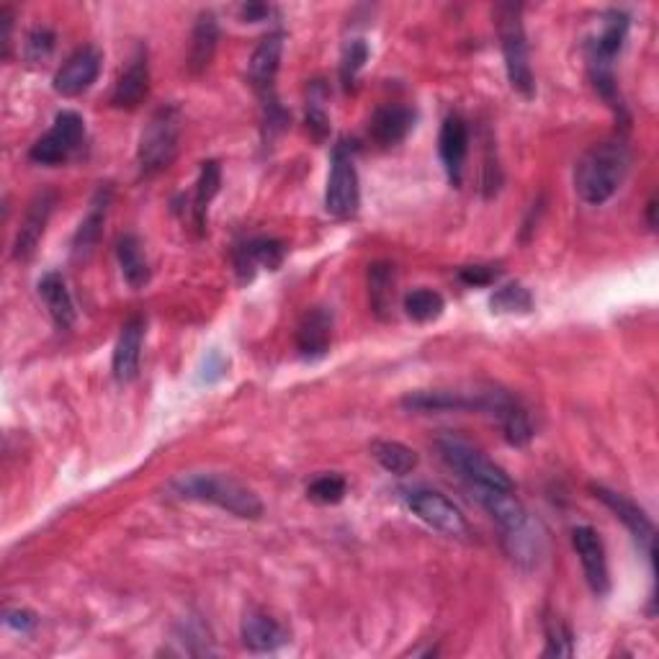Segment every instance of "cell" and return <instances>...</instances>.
Returning <instances> with one entry per match:
<instances>
[{
	"label": "cell",
	"mask_w": 659,
	"mask_h": 659,
	"mask_svg": "<svg viewBox=\"0 0 659 659\" xmlns=\"http://www.w3.org/2000/svg\"><path fill=\"white\" fill-rule=\"evenodd\" d=\"M629 165L631 150L619 137L593 144L574 165V191L590 206L606 204L621 189Z\"/></svg>",
	"instance_id": "6da1fadb"
},
{
	"label": "cell",
	"mask_w": 659,
	"mask_h": 659,
	"mask_svg": "<svg viewBox=\"0 0 659 659\" xmlns=\"http://www.w3.org/2000/svg\"><path fill=\"white\" fill-rule=\"evenodd\" d=\"M170 492L180 499H197L232 512L235 518L258 520L263 516V503L253 490L217 471H197V474L178 477L170 482Z\"/></svg>",
	"instance_id": "7a4b0ae2"
},
{
	"label": "cell",
	"mask_w": 659,
	"mask_h": 659,
	"mask_svg": "<svg viewBox=\"0 0 659 659\" xmlns=\"http://www.w3.org/2000/svg\"><path fill=\"white\" fill-rule=\"evenodd\" d=\"M520 5L516 3H499L497 5V31L499 47H503L505 71L512 90H518L523 99H533L536 93V83H533V71L529 60V41H525L523 16H520Z\"/></svg>",
	"instance_id": "3957f363"
},
{
	"label": "cell",
	"mask_w": 659,
	"mask_h": 659,
	"mask_svg": "<svg viewBox=\"0 0 659 659\" xmlns=\"http://www.w3.org/2000/svg\"><path fill=\"white\" fill-rule=\"evenodd\" d=\"M441 459L448 464L461 480L469 482V487H495V490H516L512 480L497 467L495 461L487 459L480 448L471 446L469 441L459 439V435L446 433L435 441Z\"/></svg>",
	"instance_id": "277c9868"
},
{
	"label": "cell",
	"mask_w": 659,
	"mask_h": 659,
	"mask_svg": "<svg viewBox=\"0 0 659 659\" xmlns=\"http://www.w3.org/2000/svg\"><path fill=\"white\" fill-rule=\"evenodd\" d=\"M180 140V114L176 106H161L150 116L148 127L140 137V150H137V163H140L142 176H157L178 155Z\"/></svg>",
	"instance_id": "5b68a950"
},
{
	"label": "cell",
	"mask_w": 659,
	"mask_h": 659,
	"mask_svg": "<svg viewBox=\"0 0 659 659\" xmlns=\"http://www.w3.org/2000/svg\"><path fill=\"white\" fill-rule=\"evenodd\" d=\"M360 189H358V170L353 163L348 142H340L332 152V168L325 189V210L335 219H348L358 212Z\"/></svg>",
	"instance_id": "8992f818"
},
{
	"label": "cell",
	"mask_w": 659,
	"mask_h": 659,
	"mask_svg": "<svg viewBox=\"0 0 659 659\" xmlns=\"http://www.w3.org/2000/svg\"><path fill=\"white\" fill-rule=\"evenodd\" d=\"M86 137V122L75 111H60L54 124L45 137L31 144L29 161L37 165H60L71 161V155L83 144Z\"/></svg>",
	"instance_id": "52a82bcc"
},
{
	"label": "cell",
	"mask_w": 659,
	"mask_h": 659,
	"mask_svg": "<svg viewBox=\"0 0 659 659\" xmlns=\"http://www.w3.org/2000/svg\"><path fill=\"white\" fill-rule=\"evenodd\" d=\"M407 508L413 510V516H418L422 523L430 525L433 531L443 533L451 538H467L469 536V523L464 518V512L451 503L448 497H443L435 490H407L405 492Z\"/></svg>",
	"instance_id": "ba28073f"
},
{
	"label": "cell",
	"mask_w": 659,
	"mask_h": 659,
	"mask_svg": "<svg viewBox=\"0 0 659 659\" xmlns=\"http://www.w3.org/2000/svg\"><path fill=\"white\" fill-rule=\"evenodd\" d=\"M593 495L598 497L600 503L606 505V508L613 512V516L619 518L623 525H626L629 533L636 541V546H639L642 554L649 559V565H651V561H655V536H657V531H655V523H651V518L647 516V512H644L639 505L634 503V499L621 495V492L600 487V484H598V487H593Z\"/></svg>",
	"instance_id": "9c48e42d"
},
{
	"label": "cell",
	"mask_w": 659,
	"mask_h": 659,
	"mask_svg": "<svg viewBox=\"0 0 659 659\" xmlns=\"http://www.w3.org/2000/svg\"><path fill=\"white\" fill-rule=\"evenodd\" d=\"M572 546L578 552L582 570H585V580L590 590H593L598 598L610 593V572H608V557L606 546L598 536V531L590 529V525H578L572 531Z\"/></svg>",
	"instance_id": "30bf717a"
},
{
	"label": "cell",
	"mask_w": 659,
	"mask_h": 659,
	"mask_svg": "<svg viewBox=\"0 0 659 659\" xmlns=\"http://www.w3.org/2000/svg\"><path fill=\"white\" fill-rule=\"evenodd\" d=\"M101 73V52L96 47H80L71 58L62 62V67L54 75V90L65 99L86 93L93 86Z\"/></svg>",
	"instance_id": "8fae6325"
},
{
	"label": "cell",
	"mask_w": 659,
	"mask_h": 659,
	"mask_svg": "<svg viewBox=\"0 0 659 659\" xmlns=\"http://www.w3.org/2000/svg\"><path fill=\"white\" fill-rule=\"evenodd\" d=\"M54 201L58 199H54L52 191H41L31 199L29 210L24 214V221H21L18 227L16 242H13V258L18 261L31 258L34 250H37L41 238H45L47 221H50L54 210Z\"/></svg>",
	"instance_id": "7c38bea8"
},
{
	"label": "cell",
	"mask_w": 659,
	"mask_h": 659,
	"mask_svg": "<svg viewBox=\"0 0 659 659\" xmlns=\"http://www.w3.org/2000/svg\"><path fill=\"white\" fill-rule=\"evenodd\" d=\"M142 340H144V320L142 317H129L122 325L119 340H116L114 348V360H111V369H114V379L119 384L137 379L140 373V358H142Z\"/></svg>",
	"instance_id": "4fadbf2b"
},
{
	"label": "cell",
	"mask_w": 659,
	"mask_h": 659,
	"mask_svg": "<svg viewBox=\"0 0 659 659\" xmlns=\"http://www.w3.org/2000/svg\"><path fill=\"white\" fill-rule=\"evenodd\" d=\"M439 152L451 183L461 186L464 163H467L469 155V127L461 116H448V119L443 122L439 137Z\"/></svg>",
	"instance_id": "5bb4252c"
},
{
	"label": "cell",
	"mask_w": 659,
	"mask_h": 659,
	"mask_svg": "<svg viewBox=\"0 0 659 659\" xmlns=\"http://www.w3.org/2000/svg\"><path fill=\"white\" fill-rule=\"evenodd\" d=\"M415 127V111L410 106H402V103H386L373 111L369 131L371 140L379 148H394L410 135Z\"/></svg>",
	"instance_id": "9a60e30c"
},
{
	"label": "cell",
	"mask_w": 659,
	"mask_h": 659,
	"mask_svg": "<svg viewBox=\"0 0 659 659\" xmlns=\"http://www.w3.org/2000/svg\"><path fill=\"white\" fill-rule=\"evenodd\" d=\"M150 93V65H148V50L140 47L135 58L129 60L127 71L122 73L119 83H116L114 93H111V103L116 109H137L148 99Z\"/></svg>",
	"instance_id": "2e32d148"
},
{
	"label": "cell",
	"mask_w": 659,
	"mask_h": 659,
	"mask_svg": "<svg viewBox=\"0 0 659 659\" xmlns=\"http://www.w3.org/2000/svg\"><path fill=\"white\" fill-rule=\"evenodd\" d=\"M283 255H287V248H283L281 240L253 238L235 250V268H238L242 281H250L258 266L268 270L279 268Z\"/></svg>",
	"instance_id": "e0dca14e"
},
{
	"label": "cell",
	"mask_w": 659,
	"mask_h": 659,
	"mask_svg": "<svg viewBox=\"0 0 659 659\" xmlns=\"http://www.w3.org/2000/svg\"><path fill=\"white\" fill-rule=\"evenodd\" d=\"M240 634L242 644H245L250 651H276L289 642L287 629L276 619H270L266 610L258 608L248 610L245 619H242Z\"/></svg>",
	"instance_id": "ac0fdd59"
},
{
	"label": "cell",
	"mask_w": 659,
	"mask_h": 659,
	"mask_svg": "<svg viewBox=\"0 0 659 659\" xmlns=\"http://www.w3.org/2000/svg\"><path fill=\"white\" fill-rule=\"evenodd\" d=\"M332 345V312L312 307L296 328V348L304 358H322Z\"/></svg>",
	"instance_id": "d6986e66"
},
{
	"label": "cell",
	"mask_w": 659,
	"mask_h": 659,
	"mask_svg": "<svg viewBox=\"0 0 659 659\" xmlns=\"http://www.w3.org/2000/svg\"><path fill=\"white\" fill-rule=\"evenodd\" d=\"M629 26H631L629 13L608 11L606 16H603V29L598 34V39L590 45L587 52L590 65L613 67V58L623 50V41L629 37Z\"/></svg>",
	"instance_id": "ffe728a7"
},
{
	"label": "cell",
	"mask_w": 659,
	"mask_h": 659,
	"mask_svg": "<svg viewBox=\"0 0 659 659\" xmlns=\"http://www.w3.org/2000/svg\"><path fill=\"white\" fill-rule=\"evenodd\" d=\"M281 54H283V34L274 31L268 37L261 39V45L255 47L253 58H250V83L255 90H261L263 96L270 93L274 88L276 73L281 67Z\"/></svg>",
	"instance_id": "44dd1931"
},
{
	"label": "cell",
	"mask_w": 659,
	"mask_h": 659,
	"mask_svg": "<svg viewBox=\"0 0 659 659\" xmlns=\"http://www.w3.org/2000/svg\"><path fill=\"white\" fill-rule=\"evenodd\" d=\"M109 201H111V191L101 189L96 193L93 204H90V210L86 217H83L78 232H75L73 240V258L75 261H86L90 253H93V248L99 245L101 232H103V221H106V212H109Z\"/></svg>",
	"instance_id": "7402d4cb"
},
{
	"label": "cell",
	"mask_w": 659,
	"mask_h": 659,
	"mask_svg": "<svg viewBox=\"0 0 659 659\" xmlns=\"http://www.w3.org/2000/svg\"><path fill=\"white\" fill-rule=\"evenodd\" d=\"M39 296L45 300L47 309H50V317L58 325L60 330L73 328L75 322V304L71 291H67V283L58 270H50V274L41 276L39 281Z\"/></svg>",
	"instance_id": "603a6c76"
},
{
	"label": "cell",
	"mask_w": 659,
	"mask_h": 659,
	"mask_svg": "<svg viewBox=\"0 0 659 659\" xmlns=\"http://www.w3.org/2000/svg\"><path fill=\"white\" fill-rule=\"evenodd\" d=\"M217 41H219V26L214 13L204 11L199 13L197 26H193V37H191V58H189V67L191 73H201L210 67V62L214 60V52H217Z\"/></svg>",
	"instance_id": "cb8c5ba5"
},
{
	"label": "cell",
	"mask_w": 659,
	"mask_h": 659,
	"mask_svg": "<svg viewBox=\"0 0 659 659\" xmlns=\"http://www.w3.org/2000/svg\"><path fill=\"white\" fill-rule=\"evenodd\" d=\"M394 283H397V274L394 266L386 261H377L369 266V302L373 315L386 320L394 307Z\"/></svg>",
	"instance_id": "d4e9b609"
},
{
	"label": "cell",
	"mask_w": 659,
	"mask_h": 659,
	"mask_svg": "<svg viewBox=\"0 0 659 659\" xmlns=\"http://www.w3.org/2000/svg\"><path fill=\"white\" fill-rule=\"evenodd\" d=\"M116 258H119L124 281L131 289H142L150 281V263L144 258L142 242L135 235H122L116 240Z\"/></svg>",
	"instance_id": "484cf974"
},
{
	"label": "cell",
	"mask_w": 659,
	"mask_h": 659,
	"mask_svg": "<svg viewBox=\"0 0 659 659\" xmlns=\"http://www.w3.org/2000/svg\"><path fill=\"white\" fill-rule=\"evenodd\" d=\"M371 456L377 459L381 467L386 471H392V474H410V471L418 467V454L410 446H405V443L400 441H386L379 439L371 443Z\"/></svg>",
	"instance_id": "4316f807"
},
{
	"label": "cell",
	"mask_w": 659,
	"mask_h": 659,
	"mask_svg": "<svg viewBox=\"0 0 659 659\" xmlns=\"http://www.w3.org/2000/svg\"><path fill=\"white\" fill-rule=\"evenodd\" d=\"M219 186H221L219 163H214V161L201 163L197 191H193V217H197L199 230H204L206 212H210V204L214 201V197L219 193Z\"/></svg>",
	"instance_id": "83f0119b"
},
{
	"label": "cell",
	"mask_w": 659,
	"mask_h": 659,
	"mask_svg": "<svg viewBox=\"0 0 659 659\" xmlns=\"http://www.w3.org/2000/svg\"><path fill=\"white\" fill-rule=\"evenodd\" d=\"M443 309H446V302H443V296L433 289L420 287L413 289L410 294L405 296V312L415 322H435L443 315Z\"/></svg>",
	"instance_id": "f1b7e54d"
},
{
	"label": "cell",
	"mask_w": 659,
	"mask_h": 659,
	"mask_svg": "<svg viewBox=\"0 0 659 659\" xmlns=\"http://www.w3.org/2000/svg\"><path fill=\"white\" fill-rule=\"evenodd\" d=\"M497 422H499V428H503L505 441H508L510 446H516V448L529 446L533 439V426H531L529 413H525V407L520 405L518 400L512 402L508 410L499 415Z\"/></svg>",
	"instance_id": "f546056e"
},
{
	"label": "cell",
	"mask_w": 659,
	"mask_h": 659,
	"mask_svg": "<svg viewBox=\"0 0 659 659\" xmlns=\"http://www.w3.org/2000/svg\"><path fill=\"white\" fill-rule=\"evenodd\" d=\"M544 634H546L544 657H572L574 655V634H572V629L559 619V616L546 613Z\"/></svg>",
	"instance_id": "4dcf8cb0"
},
{
	"label": "cell",
	"mask_w": 659,
	"mask_h": 659,
	"mask_svg": "<svg viewBox=\"0 0 659 659\" xmlns=\"http://www.w3.org/2000/svg\"><path fill=\"white\" fill-rule=\"evenodd\" d=\"M492 312H499V315H516V312H531L533 307V296L531 291L520 283H510V287H503L495 291V296L490 300Z\"/></svg>",
	"instance_id": "1f68e13d"
},
{
	"label": "cell",
	"mask_w": 659,
	"mask_h": 659,
	"mask_svg": "<svg viewBox=\"0 0 659 659\" xmlns=\"http://www.w3.org/2000/svg\"><path fill=\"white\" fill-rule=\"evenodd\" d=\"M345 492H348V484H345L343 477L338 474L317 477V480L307 487L312 503H320V505H338L340 499L345 497Z\"/></svg>",
	"instance_id": "d6a6232c"
},
{
	"label": "cell",
	"mask_w": 659,
	"mask_h": 659,
	"mask_svg": "<svg viewBox=\"0 0 659 659\" xmlns=\"http://www.w3.org/2000/svg\"><path fill=\"white\" fill-rule=\"evenodd\" d=\"M366 60H369V47H366L364 39H353L343 52V62H340V78H343L345 86H353L356 75L364 71Z\"/></svg>",
	"instance_id": "836d02e7"
},
{
	"label": "cell",
	"mask_w": 659,
	"mask_h": 659,
	"mask_svg": "<svg viewBox=\"0 0 659 659\" xmlns=\"http://www.w3.org/2000/svg\"><path fill=\"white\" fill-rule=\"evenodd\" d=\"M54 52V34L50 29H34L26 39V54L31 62H45L50 60Z\"/></svg>",
	"instance_id": "e575fe53"
},
{
	"label": "cell",
	"mask_w": 659,
	"mask_h": 659,
	"mask_svg": "<svg viewBox=\"0 0 659 659\" xmlns=\"http://www.w3.org/2000/svg\"><path fill=\"white\" fill-rule=\"evenodd\" d=\"M307 127L312 129V135H315L317 140H325V135L330 131V119H328V114H325V109H322V99H317V96H309Z\"/></svg>",
	"instance_id": "d590c367"
},
{
	"label": "cell",
	"mask_w": 659,
	"mask_h": 659,
	"mask_svg": "<svg viewBox=\"0 0 659 659\" xmlns=\"http://www.w3.org/2000/svg\"><path fill=\"white\" fill-rule=\"evenodd\" d=\"M499 276V270L495 266H467L461 268L459 279L467 283V287H490L495 283Z\"/></svg>",
	"instance_id": "8d00e7d4"
},
{
	"label": "cell",
	"mask_w": 659,
	"mask_h": 659,
	"mask_svg": "<svg viewBox=\"0 0 659 659\" xmlns=\"http://www.w3.org/2000/svg\"><path fill=\"white\" fill-rule=\"evenodd\" d=\"M37 616L29 613V610H5V626L21 631V634H29V631L37 629Z\"/></svg>",
	"instance_id": "74e56055"
},
{
	"label": "cell",
	"mask_w": 659,
	"mask_h": 659,
	"mask_svg": "<svg viewBox=\"0 0 659 659\" xmlns=\"http://www.w3.org/2000/svg\"><path fill=\"white\" fill-rule=\"evenodd\" d=\"M225 371H227V360L221 358L217 351H214L204 360V373H201V379L210 381V384H212V381H219L221 377H225Z\"/></svg>",
	"instance_id": "f35d334b"
},
{
	"label": "cell",
	"mask_w": 659,
	"mask_h": 659,
	"mask_svg": "<svg viewBox=\"0 0 659 659\" xmlns=\"http://www.w3.org/2000/svg\"><path fill=\"white\" fill-rule=\"evenodd\" d=\"M0 24H3V54L9 58L11 52V31H13V11L5 5L3 11H0Z\"/></svg>",
	"instance_id": "ab89813d"
},
{
	"label": "cell",
	"mask_w": 659,
	"mask_h": 659,
	"mask_svg": "<svg viewBox=\"0 0 659 659\" xmlns=\"http://www.w3.org/2000/svg\"><path fill=\"white\" fill-rule=\"evenodd\" d=\"M268 13H270L268 5H261V3H248L240 9V16L250 21V24H255V21H263L268 16Z\"/></svg>",
	"instance_id": "60d3db41"
},
{
	"label": "cell",
	"mask_w": 659,
	"mask_h": 659,
	"mask_svg": "<svg viewBox=\"0 0 659 659\" xmlns=\"http://www.w3.org/2000/svg\"><path fill=\"white\" fill-rule=\"evenodd\" d=\"M655 210H657V201L651 199L649 204H647V219H649V227H651V230H655V227H657V221H655Z\"/></svg>",
	"instance_id": "b9f144b4"
}]
</instances>
